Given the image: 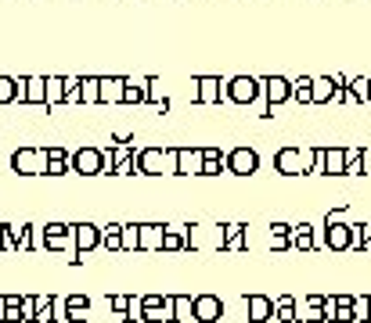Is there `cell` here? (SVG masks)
Listing matches in <instances>:
<instances>
[{
	"instance_id": "obj_1",
	"label": "cell",
	"mask_w": 371,
	"mask_h": 323,
	"mask_svg": "<svg viewBox=\"0 0 371 323\" xmlns=\"http://www.w3.org/2000/svg\"><path fill=\"white\" fill-rule=\"evenodd\" d=\"M134 165L141 176H162V172L177 176V147H137Z\"/></svg>"
},
{
	"instance_id": "obj_2",
	"label": "cell",
	"mask_w": 371,
	"mask_h": 323,
	"mask_svg": "<svg viewBox=\"0 0 371 323\" xmlns=\"http://www.w3.org/2000/svg\"><path fill=\"white\" fill-rule=\"evenodd\" d=\"M310 158H314V147L285 144V147H278V155H274V169L281 172V176H306Z\"/></svg>"
},
{
	"instance_id": "obj_3",
	"label": "cell",
	"mask_w": 371,
	"mask_h": 323,
	"mask_svg": "<svg viewBox=\"0 0 371 323\" xmlns=\"http://www.w3.org/2000/svg\"><path fill=\"white\" fill-rule=\"evenodd\" d=\"M11 169L18 176H47V147H18L11 155Z\"/></svg>"
},
{
	"instance_id": "obj_4",
	"label": "cell",
	"mask_w": 371,
	"mask_h": 323,
	"mask_svg": "<svg viewBox=\"0 0 371 323\" xmlns=\"http://www.w3.org/2000/svg\"><path fill=\"white\" fill-rule=\"evenodd\" d=\"M342 215H346V205L324 215V248L332 251H349V223H342Z\"/></svg>"
},
{
	"instance_id": "obj_5",
	"label": "cell",
	"mask_w": 371,
	"mask_h": 323,
	"mask_svg": "<svg viewBox=\"0 0 371 323\" xmlns=\"http://www.w3.org/2000/svg\"><path fill=\"white\" fill-rule=\"evenodd\" d=\"M263 94V83L256 76H235L223 83V97H228L231 104H256Z\"/></svg>"
},
{
	"instance_id": "obj_6",
	"label": "cell",
	"mask_w": 371,
	"mask_h": 323,
	"mask_svg": "<svg viewBox=\"0 0 371 323\" xmlns=\"http://www.w3.org/2000/svg\"><path fill=\"white\" fill-rule=\"evenodd\" d=\"M263 83V97H267V108H263V119L278 115V108L292 101V83H288L285 76H267L260 79Z\"/></svg>"
},
{
	"instance_id": "obj_7",
	"label": "cell",
	"mask_w": 371,
	"mask_h": 323,
	"mask_svg": "<svg viewBox=\"0 0 371 323\" xmlns=\"http://www.w3.org/2000/svg\"><path fill=\"white\" fill-rule=\"evenodd\" d=\"M69 172H76V176H101V147L84 144L69 151Z\"/></svg>"
},
{
	"instance_id": "obj_8",
	"label": "cell",
	"mask_w": 371,
	"mask_h": 323,
	"mask_svg": "<svg viewBox=\"0 0 371 323\" xmlns=\"http://www.w3.org/2000/svg\"><path fill=\"white\" fill-rule=\"evenodd\" d=\"M223 169H228L231 176H253V172L260 169L256 147H231L228 155H223Z\"/></svg>"
},
{
	"instance_id": "obj_9",
	"label": "cell",
	"mask_w": 371,
	"mask_h": 323,
	"mask_svg": "<svg viewBox=\"0 0 371 323\" xmlns=\"http://www.w3.org/2000/svg\"><path fill=\"white\" fill-rule=\"evenodd\" d=\"M184 248H223V226H184Z\"/></svg>"
},
{
	"instance_id": "obj_10",
	"label": "cell",
	"mask_w": 371,
	"mask_h": 323,
	"mask_svg": "<svg viewBox=\"0 0 371 323\" xmlns=\"http://www.w3.org/2000/svg\"><path fill=\"white\" fill-rule=\"evenodd\" d=\"M69 241H72L76 255H87V251L101 248V226H94V223H72L69 226Z\"/></svg>"
},
{
	"instance_id": "obj_11",
	"label": "cell",
	"mask_w": 371,
	"mask_h": 323,
	"mask_svg": "<svg viewBox=\"0 0 371 323\" xmlns=\"http://www.w3.org/2000/svg\"><path fill=\"white\" fill-rule=\"evenodd\" d=\"M223 316V301H220V295H195V313H191V320H198V323H216Z\"/></svg>"
},
{
	"instance_id": "obj_12",
	"label": "cell",
	"mask_w": 371,
	"mask_h": 323,
	"mask_svg": "<svg viewBox=\"0 0 371 323\" xmlns=\"http://www.w3.org/2000/svg\"><path fill=\"white\" fill-rule=\"evenodd\" d=\"M245 313H249V323L274 320V298L271 295H245Z\"/></svg>"
},
{
	"instance_id": "obj_13",
	"label": "cell",
	"mask_w": 371,
	"mask_h": 323,
	"mask_svg": "<svg viewBox=\"0 0 371 323\" xmlns=\"http://www.w3.org/2000/svg\"><path fill=\"white\" fill-rule=\"evenodd\" d=\"M191 86H195V101L198 104H220V97H223V83L216 76H198Z\"/></svg>"
},
{
	"instance_id": "obj_14",
	"label": "cell",
	"mask_w": 371,
	"mask_h": 323,
	"mask_svg": "<svg viewBox=\"0 0 371 323\" xmlns=\"http://www.w3.org/2000/svg\"><path fill=\"white\" fill-rule=\"evenodd\" d=\"M177 176H202V147H177Z\"/></svg>"
},
{
	"instance_id": "obj_15",
	"label": "cell",
	"mask_w": 371,
	"mask_h": 323,
	"mask_svg": "<svg viewBox=\"0 0 371 323\" xmlns=\"http://www.w3.org/2000/svg\"><path fill=\"white\" fill-rule=\"evenodd\" d=\"M162 233H166V223H141L137 251H162Z\"/></svg>"
},
{
	"instance_id": "obj_16",
	"label": "cell",
	"mask_w": 371,
	"mask_h": 323,
	"mask_svg": "<svg viewBox=\"0 0 371 323\" xmlns=\"http://www.w3.org/2000/svg\"><path fill=\"white\" fill-rule=\"evenodd\" d=\"M123 86H127V79L123 76H97V97L101 104H123Z\"/></svg>"
},
{
	"instance_id": "obj_17",
	"label": "cell",
	"mask_w": 371,
	"mask_h": 323,
	"mask_svg": "<svg viewBox=\"0 0 371 323\" xmlns=\"http://www.w3.org/2000/svg\"><path fill=\"white\" fill-rule=\"evenodd\" d=\"M44 248H51V251H65V248H72V241H69V226H65V223H47V226H44Z\"/></svg>"
},
{
	"instance_id": "obj_18",
	"label": "cell",
	"mask_w": 371,
	"mask_h": 323,
	"mask_svg": "<svg viewBox=\"0 0 371 323\" xmlns=\"http://www.w3.org/2000/svg\"><path fill=\"white\" fill-rule=\"evenodd\" d=\"M65 320L69 323H87L90 320V298L87 295H69L65 298Z\"/></svg>"
},
{
	"instance_id": "obj_19",
	"label": "cell",
	"mask_w": 371,
	"mask_h": 323,
	"mask_svg": "<svg viewBox=\"0 0 371 323\" xmlns=\"http://www.w3.org/2000/svg\"><path fill=\"white\" fill-rule=\"evenodd\" d=\"M321 301H324V295H306V301H296V320H303V323H321V320H324Z\"/></svg>"
},
{
	"instance_id": "obj_20",
	"label": "cell",
	"mask_w": 371,
	"mask_h": 323,
	"mask_svg": "<svg viewBox=\"0 0 371 323\" xmlns=\"http://www.w3.org/2000/svg\"><path fill=\"white\" fill-rule=\"evenodd\" d=\"M15 101H26V79L0 76V104H15Z\"/></svg>"
},
{
	"instance_id": "obj_21",
	"label": "cell",
	"mask_w": 371,
	"mask_h": 323,
	"mask_svg": "<svg viewBox=\"0 0 371 323\" xmlns=\"http://www.w3.org/2000/svg\"><path fill=\"white\" fill-rule=\"evenodd\" d=\"M332 97H336V79L332 76H314L310 104H332Z\"/></svg>"
},
{
	"instance_id": "obj_22",
	"label": "cell",
	"mask_w": 371,
	"mask_h": 323,
	"mask_svg": "<svg viewBox=\"0 0 371 323\" xmlns=\"http://www.w3.org/2000/svg\"><path fill=\"white\" fill-rule=\"evenodd\" d=\"M242 248H249L245 223H223V251H242Z\"/></svg>"
},
{
	"instance_id": "obj_23",
	"label": "cell",
	"mask_w": 371,
	"mask_h": 323,
	"mask_svg": "<svg viewBox=\"0 0 371 323\" xmlns=\"http://www.w3.org/2000/svg\"><path fill=\"white\" fill-rule=\"evenodd\" d=\"M324 176H346V147H324Z\"/></svg>"
},
{
	"instance_id": "obj_24",
	"label": "cell",
	"mask_w": 371,
	"mask_h": 323,
	"mask_svg": "<svg viewBox=\"0 0 371 323\" xmlns=\"http://www.w3.org/2000/svg\"><path fill=\"white\" fill-rule=\"evenodd\" d=\"M65 172H69V151L51 144L47 147V176H65Z\"/></svg>"
},
{
	"instance_id": "obj_25",
	"label": "cell",
	"mask_w": 371,
	"mask_h": 323,
	"mask_svg": "<svg viewBox=\"0 0 371 323\" xmlns=\"http://www.w3.org/2000/svg\"><path fill=\"white\" fill-rule=\"evenodd\" d=\"M292 248H296V251H314V248H317V237H314V226H310V223H296V226H292Z\"/></svg>"
},
{
	"instance_id": "obj_26",
	"label": "cell",
	"mask_w": 371,
	"mask_h": 323,
	"mask_svg": "<svg viewBox=\"0 0 371 323\" xmlns=\"http://www.w3.org/2000/svg\"><path fill=\"white\" fill-rule=\"evenodd\" d=\"M22 104H47V76H29L26 79V101Z\"/></svg>"
},
{
	"instance_id": "obj_27",
	"label": "cell",
	"mask_w": 371,
	"mask_h": 323,
	"mask_svg": "<svg viewBox=\"0 0 371 323\" xmlns=\"http://www.w3.org/2000/svg\"><path fill=\"white\" fill-rule=\"evenodd\" d=\"M223 155H228V151H220V147H202V176H220Z\"/></svg>"
},
{
	"instance_id": "obj_28",
	"label": "cell",
	"mask_w": 371,
	"mask_h": 323,
	"mask_svg": "<svg viewBox=\"0 0 371 323\" xmlns=\"http://www.w3.org/2000/svg\"><path fill=\"white\" fill-rule=\"evenodd\" d=\"M0 226L8 230L15 251H29V230H33V223H0Z\"/></svg>"
},
{
	"instance_id": "obj_29",
	"label": "cell",
	"mask_w": 371,
	"mask_h": 323,
	"mask_svg": "<svg viewBox=\"0 0 371 323\" xmlns=\"http://www.w3.org/2000/svg\"><path fill=\"white\" fill-rule=\"evenodd\" d=\"M267 245H271L274 251L292 248V226H288V223H274L271 226V241H267Z\"/></svg>"
},
{
	"instance_id": "obj_30",
	"label": "cell",
	"mask_w": 371,
	"mask_h": 323,
	"mask_svg": "<svg viewBox=\"0 0 371 323\" xmlns=\"http://www.w3.org/2000/svg\"><path fill=\"white\" fill-rule=\"evenodd\" d=\"M79 104H101V97H97V76H79Z\"/></svg>"
},
{
	"instance_id": "obj_31",
	"label": "cell",
	"mask_w": 371,
	"mask_h": 323,
	"mask_svg": "<svg viewBox=\"0 0 371 323\" xmlns=\"http://www.w3.org/2000/svg\"><path fill=\"white\" fill-rule=\"evenodd\" d=\"M274 316H278L281 323H296V298H292V295H281V298L274 301Z\"/></svg>"
},
{
	"instance_id": "obj_32",
	"label": "cell",
	"mask_w": 371,
	"mask_h": 323,
	"mask_svg": "<svg viewBox=\"0 0 371 323\" xmlns=\"http://www.w3.org/2000/svg\"><path fill=\"white\" fill-rule=\"evenodd\" d=\"M137 237H141V223H123V230H119L123 251H137Z\"/></svg>"
},
{
	"instance_id": "obj_33",
	"label": "cell",
	"mask_w": 371,
	"mask_h": 323,
	"mask_svg": "<svg viewBox=\"0 0 371 323\" xmlns=\"http://www.w3.org/2000/svg\"><path fill=\"white\" fill-rule=\"evenodd\" d=\"M54 298L51 295H36V323H54Z\"/></svg>"
},
{
	"instance_id": "obj_34",
	"label": "cell",
	"mask_w": 371,
	"mask_h": 323,
	"mask_svg": "<svg viewBox=\"0 0 371 323\" xmlns=\"http://www.w3.org/2000/svg\"><path fill=\"white\" fill-rule=\"evenodd\" d=\"M54 104H65V83L61 76H47V108Z\"/></svg>"
},
{
	"instance_id": "obj_35",
	"label": "cell",
	"mask_w": 371,
	"mask_h": 323,
	"mask_svg": "<svg viewBox=\"0 0 371 323\" xmlns=\"http://www.w3.org/2000/svg\"><path fill=\"white\" fill-rule=\"evenodd\" d=\"M170 298H173V316H177V320H191L195 298H191V295H170Z\"/></svg>"
},
{
	"instance_id": "obj_36",
	"label": "cell",
	"mask_w": 371,
	"mask_h": 323,
	"mask_svg": "<svg viewBox=\"0 0 371 323\" xmlns=\"http://www.w3.org/2000/svg\"><path fill=\"white\" fill-rule=\"evenodd\" d=\"M310 86H314L310 76H299V79L292 83V101H296V104H310Z\"/></svg>"
},
{
	"instance_id": "obj_37",
	"label": "cell",
	"mask_w": 371,
	"mask_h": 323,
	"mask_svg": "<svg viewBox=\"0 0 371 323\" xmlns=\"http://www.w3.org/2000/svg\"><path fill=\"white\" fill-rule=\"evenodd\" d=\"M349 309H354V320H357V323H368V316H371V295H354Z\"/></svg>"
},
{
	"instance_id": "obj_38",
	"label": "cell",
	"mask_w": 371,
	"mask_h": 323,
	"mask_svg": "<svg viewBox=\"0 0 371 323\" xmlns=\"http://www.w3.org/2000/svg\"><path fill=\"white\" fill-rule=\"evenodd\" d=\"M119 230H123V223H109L105 230H101V245H105L109 251H123V245H119Z\"/></svg>"
},
{
	"instance_id": "obj_39",
	"label": "cell",
	"mask_w": 371,
	"mask_h": 323,
	"mask_svg": "<svg viewBox=\"0 0 371 323\" xmlns=\"http://www.w3.org/2000/svg\"><path fill=\"white\" fill-rule=\"evenodd\" d=\"M346 90H349V101H368V79L357 76V79H346Z\"/></svg>"
},
{
	"instance_id": "obj_40",
	"label": "cell",
	"mask_w": 371,
	"mask_h": 323,
	"mask_svg": "<svg viewBox=\"0 0 371 323\" xmlns=\"http://www.w3.org/2000/svg\"><path fill=\"white\" fill-rule=\"evenodd\" d=\"M18 313H22V323H36V295L18 298Z\"/></svg>"
},
{
	"instance_id": "obj_41",
	"label": "cell",
	"mask_w": 371,
	"mask_h": 323,
	"mask_svg": "<svg viewBox=\"0 0 371 323\" xmlns=\"http://www.w3.org/2000/svg\"><path fill=\"white\" fill-rule=\"evenodd\" d=\"M101 176H116V147H101Z\"/></svg>"
},
{
	"instance_id": "obj_42",
	"label": "cell",
	"mask_w": 371,
	"mask_h": 323,
	"mask_svg": "<svg viewBox=\"0 0 371 323\" xmlns=\"http://www.w3.org/2000/svg\"><path fill=\"white\" fill-rule=\"evenodd\" d=\"M346 176H361V147H346Z\"/></svg>"
},
{
	"instance_id": "obj_43",
	"label": "cell",
	"mask_w": 371,
	"mask_h": 323,
	"mask_svg": "<svg viewBox=\"0 0 371 323\" xmlns=\"http://www.w3.org/2000/svg\"><path fill=\"white\" fill-rule=\"evenodd\" d=\"M65 83V104H79V76H61Z\"/></svg>"
},
{
	"instance_id": "obj_44",
	"label": "cell",
	"mask_w": 371,
	"mask_h": 323,
	"mask_svg": "<svg viewBox=\"0 0 371 323\" xmlns=\"http://www.w3.org/2000/svg\"><path fill=\"white\" fill-rule=\"evenodd\" d=\"M29 251H44V226L29 230Z\"/></svg>"
},
{
	"instance_id": "obj_45",
	"label": "cell",
	"mask_w": 371,
	"mask_h": 323,
	"mask_svg": "<svg viewBox=\"0 0 371 323\" xmlns=\"http://www.w3.org/2000/svg\"><path fill=\"white\" fill-rule=\"evenodd\" d=\"M109 309H112V313H127V309H130V295H112V298H109Z\"/></svg>"
},
{
	"instance_id": "obj_46",
	"label": "cell",
	"mask_w": 371,
	"mask_h": 323,
	"mask_svg": "<svg viewBox=\"0 0 371 323\" xmlns=\"http://www.w3.org/2000/svg\"><path fill=\"white\" fill-rule=\"evenodd\" d=\"M361 176H371V147H361Z\"/></svg>"
},
{
	"instance_id": "obj_47",
	"label": "cell",
	"mask_w": 371,
	"mask_h": 323,
	"mask_svg": "<svg viewBox=\"0 0 371 323\" xmlns=\"http://www.w3.org/2000/svg\"><path fill=\"white\" fill-rule=\"evenodd\" d=\"M0 323H4V298H0Z\"/></svg>"
},
{
	"instance_id": "obj_48",
	"label": "cell",
	"mask_w": 371,
	"mask_h": 323,
	"mask_svg": "<svg viewBox=\"0 0 371 323\" xmlns=\"http://www.w3.org/2000/svg\"><path fill=\"white\" fill-rule=\"evenodd\" d=\"M368 101H371V76H368Z\"/></svg>"
}]
</instances>
